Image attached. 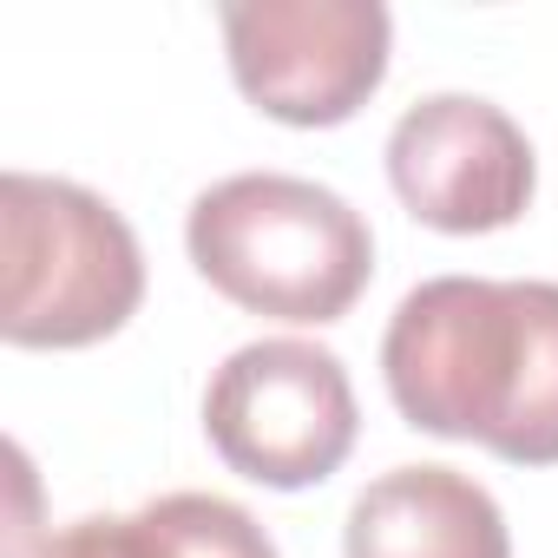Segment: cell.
<instances>
[{
  "mask_svg": "<svg viewBox=\"0 0 558 558\" xmlns=\"http://www.w3.org/2000/svg\"><path fill=\"white\" fill-rule=\"evenodd\" d=\"M381 375L408 427L558 466V283L434 276L401 296Z\"/></svg>",
  "mask_w": 558,
  "mask_h": 558,
  "instance_id": "6da1fadb",
  "label": "cell"
},
{
  "mask_svg": "<svg viewBox=\"0 0 558 558\" xmlns=\"http://www.w3.org/2000/svg\"><path fill=\"white\" fill-rule=\"evenodd\" d=\"M184 243L217 296L269 323H342L375 276L368 217L290 171H236L197 191Z\"/></svg>",
  "mask_w": 558,
  "mask_h": 558,
  "instance_id": "7a4b0ae2",
  "label": "cell"
},
{
  "mask_svg": "<svg viewBox=\"0 0 558 558\" xmlns=\"http://www.w3.org/2000/svg\"><path fill=\"white\" fill-rule=\"evenodd\" d=\"M0 336L14 349H86L119 336L145 303L132 223L73 178H0Z\"/></svg>",
  "mask_w": 558,
  "mask_h": 558,
  "instance_id": "3957f363",
  "label": "cell"
},
{
  "mask_svg": "<svg viewBox=\"0 0 558 558\" xmlns=\"http://www.w3.org/2000/svg\"><path fill=\"white\" fill-rule=\"evenodd\" d=\"M204 434L230 473L276 493H303L349 460L362 434V408L336 349L269 336V342H243L210 375Z\"/></svg>",
  "mask_w": 558,
  "mask_h": 558,
  "instance_id": "277c9868",
  "label": "cell"
},
{
  "mask_svg": "<svg viewBox=\"0 0 558 558\" xmlns=\"http://www.w3.org/2000/svg\"><path fill=\"white\" fill-rule=\"evenodd\" d=\"M381 0H230L223 53L250 106L283 125H342L388 80Z\"/></svg>",
  "mask_w": 558,
  "mask_h": 558,
  "instance_id": "5b68a950",
  "label": "cell"
},
{
  "mask_svg": "<svg viewBox=\"0 0 558 558\" xmlns=\"http://www.w3.org/2000/svg\"><path fill=\"white\" fill-rule=\"evenodd\" d=\"M388 184L421 223L480 236L525 217L538 165L506 106L480 93H427L388 132Z\"/></svg>",
  "mask_w": 558,
  "mask_h": 558,
  "instance_id": "8992f818",
  "label": "cell"
},
{
  "mask_svg": "<svg viewBox=\"0 0 558 558\" xmlns=\"http://www.w3.org/2000/svg\"><path fill=\"white\" fill-rule=\"evenodd\" d=\"M349 558H512L499 499L453 466H395L368 480L342 525Z\"/></svg>",
  "mask_w": 558,
  "mask_h": 558,
  "instance_id": "52a82bcc",
  "label": "cell"
},
{
  "mask_svg": "<svg viewBox=\"0 0 558 558\" xmlns=\"http://www.w3.org/2000/svg\"><path fill=\"white\" fill-rule=\"evenodd\" d=\"M34 558H184V551H178L171 519H165L158 499H151V506H138V512H93V519H73V525L47 532Z\"/></svg>",
  "mask_w": 558,
  "mask_h": 558,
  "instance_id": "ba28073f",
  "label": "cell"
}]
</instances>
